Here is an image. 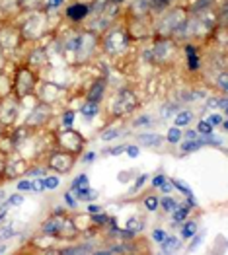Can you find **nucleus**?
<instances>
[{"mask_svg":"<svg viewBox=\"0 0 228 255\" xmlns=\"http://www.w3.org/2000/svg\"><path fill=\"white\" fill-rule=\"evenodd\" d=\"M183 22H185V10H183V8H172V10L160 20L156 33H158L160 37H170V35H174V33L183 26Z\"/></svg>","mask_w":228,"mask_h":255,"instance_id":"1","label":"nucleus"},{"mask_svg":"<svg viewBox=\"0 0 228 255\" xmlns=\"http://www.w3.org/2000/svg\"><path fill=\"white\" fill-rule=\"evenodd\" d=\"M129 43V35L123 28H115V30H111L107 32L105 39H103V45H105V51L111 53V55H119Z\"/></svg>","mask_w":228,"mask_h":255,"instance_id":"2","label":"nucleus"},{"mask_svg":"<svg viewBox=\"0 0 228 255\" xmlns=\"http://www.w3.org/2000/svg\"><path fill=\"white\" fill-rule=\"evenodd\" d=\"M137 107V96L131 90H121L113 101V111L117 115H127Z\"/></svg>","mask_w":228,"mask_h":255,"instance_id":"3","label":"nucleus"},{"mask_svg":"<svg viewBox=\"0 0 228 255\" xmlns=\"http://www.w3.org/2000/svg\"><path fill=\"white\" fill-rule=\"evenodd\" d=\"M33 84H35V76H33L28 68H22V70L18 72V80H16V84H14V88H16V92H18V97H24L26 94H30L32 88H33Z\"/></svg>","mask_w":228,"mask_h":255,"instance_id":"4","label":"nucleus"},{"mask_svg":"<svg viewBox=\"0 0 228 255\" xmlns=\"http://www.w3.org/2000/svg\"><path fill=\"white\" fill-rule=\"evenodd\" d=\"M72 164H74L72 154H53V156H51V160H49V166H51L53 170L61 172V174L70 172Z\"/></svg>","mask_w":228,"mask_h":255,"instance_id":"5","label":"nucleus"},{"mask_svg":"<svg viewBox=\"0 0 228 255\" xmlns=\"http://www.w3.org/2000/svg\"><path fill=\"white\" fill-rule=\"evenodd\" d=\"M90 12V6L88 4H82V2H74L66 8V18L72 20V22H82Z\"/></svg>","mask_w":228,"mask_h":255,"instance_id":"6","label":"nucleus"},{"mask_svg":"<svg viewBox=\"0 0 228 255\" xmlns=\"http://www.w3.org/2000/svg\"><path fill=\"white\" fill-rule=\"evenodd\" d=\"M103 92H105V80H98L96 84L90 86L88 90V101H99L103 97Z\"/></svg>","mask_w":228,"mask_h":255,"instance_id":"7","label":"nucleus"},{"mask_svg":"<svg viewBox=\"0 0 228 255\" xmlns=\"http://www.w3.org/2000/svg\"><path fill=\"white\" fill-rule=\"evenodd\" d=\"M49 117V107L47 105H39L30 117H28V125H43V121Z\"/></svg>","mask_w":228,"mask_h":255,"instance_id":"8","label":"nucleus"},{"mask_svg":"<svg viewBox=\"0 0 228 255\" xmlns=\"http://www.w3.org/2000/svg\"><path fill=\"white\" fill-rule=\"evenodd\" d=\"M63 226H65V218H49L45 224H43V232L45 234H51V236H55V234H59L61 230H63Z\"/></svg>","mask_w":228,"mask_h":255,"instance_id":"9","label":"nucleus"},{"mask_svg":"<svg viewBox=\"0 0 228 255\" xmlns=\"http://www.w3.org/2000/svg\"><path fill=\"white\" fill-rule=\"evenodd\" d=\"M150 6H152V0H133L131 2V10L133 14L137 16H145L150 12Z\"/></svg>","mask_w":228,"mask_h":255,"instance_id":"10","label":"nucleus"},{"mask_svg":"<svg viewBox=\"0 0 228 255\" xmlns=\"http://www.w3.org/2000/svg\"><path fill=\"white\" fill-rule=\"evenodd\" d=\"M185 53H187V64H189V70H197L201 64H199V55H197V49L193 45H185Z\"/></svg>","mask_w":228,"mask_h":255,"instance_id":"11","label":"nucleus"},{"mask_svg":"<svg viewBox=\"0 0 228 255\" xmlns=\"http://www.w3.org/2000/svg\"><path fill=\"white\" fill-rule=\"evenodd\" d=\"M137 141L147 144V146H158L164 141V137H160V135H139Z\"/></svg>","mask_w":228,"mask_h":255,"instance_id":"12","label":"nucleus"},{"mask_svg":"<svg viewBox=\"0 0 228 255\" xmlns=\"http://www.w3.org/2000/svg\"><path fill=\"white\" fill-rule=\"evenodd\" d=\"M207 143L203 141V139H193V141H189V143H183L181 144V152H193V150H199V148H203Z\"/></svg>","mask_w":228,"mask_h":255,"instance_id":"13","label":"nucleus"},{"mask_svg":"<svg viewBox=\"0 0 228 255\" xmlns=\"http://www.w3.org/2000/svg\"><path fill=\"white\" fill-rule=\"evenodd\" d=\"M82 115L86 117V119H94L96 115H98V103L96 101H88V103H84L82 105Z\"/></svg>","mask_w":228,"mask_h":255,"instance_id":"14","label":"nucleus"},{"mask_svg":"<svg viewBox=\"0 0 228 255\" xmlns=\"http://www.w3.org/2000/svg\"><path fill=\"white\" fill-rule=\"evenodd\" d=\"M191 119H193L191 111H179V113L176 115V127H185Z\"/></svg>","mask_w":228,"mask_h":255,"instance_id":"15","label":"nucleus"},{"mask_svg":"<svg viewBox=\"0 0 228 255\" xmlns=\"http://www.w3.org/2000/svg\"><path fill=\"white\" fill-rule=\"evenodd\" d=\"M92 251V247L90 245H76V247H68V249H63L61 253L63 255H78V253H90Z\"/></svg>","mask_w":228,"mask_h":255,"instance_id":"16","label":"nucleus"},{"mask_svg":"<svg viewBox=\"0 0 228 255\" xmlns=\"http://www.w3.org/2000/svg\"><path fill=\"white\" fill-rule=\"evenodd\" d=\"M160 205H162V208H164L166 212H174V210L179 207V205H178V203H176L172 197H166V199H162V201H160Z\"/></svg>","mask_w":228,"mask_h":255,"instance_id":"17","label":"nucleus"},{"mask_svg":"<svg viewBox=\"0 0 228 255\" xmlns=\"http://www.w3.org/2000/svg\"><path fill=\"white\" fill-rule=\"evenodd\" d=\"M187 212H189V207H178L176 210H174V222H183V218L187 216Z\"/></svg>","mask_w":228,"mask_h":255,"instance_id":"18","label":"nucleus"},{"mask_svg":"<svg viewBox=\"0 0 228 255\" xmlns=\"http://www.w3.org/2000/svg\"><path fill=\"white\" fill-rule=\"evenodd\" d=\"M197 133H201V135L209 137V135L212 133V127H211V123H209V121H201V123L197 125Z\"/></svg>","mask_w":228,"mask_h":255,"instance_id":"19","label":"nucleus"},{"mask_svg":"<svg viewBox=\"0 0 228 255\" xmlns=\"http://www.w3.org/2000/svg\"><path fill=\"white\" fill-rule=\"evenodd\" d=\"M195 230H197V224H195V222H187V224L181 228V236H183V238H191V236H195Z\"/></svg>","mask_w":228,"mask_h":255,"instance_id":"20","label":"nucleus"},{"mask_svg":"<svg viewBox=\"0 0 228 255\" xmlns=\"http://www.w3.org/2000/svg\"><path fill=\"white\" fill-rule=\"evenodd\" d=\"M179 139H181V131H179V127H174V129H170V133H168V143L176 144V143H179Z\"/></svg>","mask_w":228,"mask_h":255,"instance_id":"21","label":"nucleus"},{"mask_svg":"<svg viewBox=\"0 0 228 255\" xmlns=\"http://www.w3.org/2000/svg\"><path fill=\"white\" fill-rule=\"evenodd\" d=\"M211 2H214V0H195V4H193V12H203L211 6Z\"/></svg>","mask_w":228,"mask_h":255,"instance_id":"22","label":"nucleus"},{"mask_svg":"<svg viewBox=\"0 0 228 255\" xmlns=\"http://www.w3.org/2000/svg\"><path fill=\"white\" fill-rule=\"evenodd\" d=\"M160 243H162V249H164V251H170V249H174V247H178V245H179V241H178L176 238H168V239L164 238Z\"/></svg>","mask_w":228,"mask_h":255,"instance_id":"23","label":"nucleus"},{"mask_svg":"<svg viewBox=\"0 0 228 255\" xmlns=\"http://www.w3.org/2000/svg\"><path fill=\"white\" fill-rule=\"evenodd\" d=\"M88 183V175L86 174H82V175H78L74 181H72V191H76V189H80V187H84Z\"/></svg>","mask_w":228,"mask_h":255,"instance_id":"24","label":"nucleus"},{"mask_svg":"<svg viewBox=\"0 0 228 255\" xmlns=\"http://www.w3.org/2000/svg\"><path fill=\"white\" fill-rule=\"evenodd\" d=\"M172 185H176L181 193H185V195H191V189H189V185L187 183H183V181H179V179H174L172 181Z\"/></svg>","mask_w":228,"mask_h":255,"instance_id":"25","label":"nucleus"},{"mask_svg":"<svg viewBox=\"0 0 228 255\" xmlns=\"http://www.w3.org/2000/svg\"><path fill=\"white\" fill-rule=\"evenodd\" d=\"M145 205H147V208H148V210H156V208H158V205H160V201L152 195V197H147Z\"/></svg>","mask_w":228,"mask_h":255,"instance_id":"26","label":"nucleus"},{"mask_svg":"<svg viewBox=\"0 0 228 255\" xmlns=\"http://www.w3.org/2000/svg\"><path fill=\"white\" fill-rule=\"evenodd\" d=\"M59 185V177H47L43 181V189H55Z\"/></svg>","mask_w":228,"mask_h":255,"instance_id":"27","label":"nucleus"},{"mask_svg":"<svg viewBox=\"0 0 228 255\" xmlns=\"http://www.w3.org/2000/svg\"><path fill=\"white\" fill-rule=\"evenodd\" d=\"M119 135H121L119 131H107V133H103V135H101V141H105V143H107V141H111V139L119 137Z\"/></svg>","mask_w":228,"mask_h":255,"instance_id":"28","label":"nucleus"},{"mask_svg":"<svg viewBox=\"0 0 228 255\" xmlns=\"http://www.w3.org/2000/svg\"><path fill=\"white\" fill-rule=\"evenodd\" d=\"M24 203V197L22 195H12L10 199H8V205H14V207H18V205H22Z\"/></svg>","mask_w":228,"mask_h":255,"instance_id":"29","label":"nucleus"},{"mask_svg":"<svg viewBox=\"0 0 228 255\" xmlns=\"http://www.w3.org/2000/svg\"><path fill=\"white\" fill-rule=\"evenodd\" d=\"M127 226H129V232H133L135 228H137V230H143V222H137V218H131Z\"/></svg>","mask_w":228,"mask_h":255,"instance_id":"30","label":"nucleus"},{"mask_svg":"<svg viewBox=\"0 0 228 255\" xmlns=\"http://www.w3.org/2000/svg\"><path fill=\"white\" fill-rule=\"evenodd\" d=\"M63 121H65V127H70V125H72V121H74V111H68V113H65Z\"/></svg>","mask_w":228,"mask_h":255,"instance_id":"31","label":"nucleus"},{"mask_svg":"<svg viewBox=\"0 0 228 255\" xmlns=\"http://www.w3.org/2000/svg\"><path fill=\"white\" fill-rule=\"evenodd\" d=\"M14 236V230L12 228H4L2 232H0V239H8V238H12Z\"/></svg>","mask_w":228,"mask_h":255,"instance_id":"32","label":"nucleus"},{"mask_svg":"<svg viewBox=\"0 0 228 255\" xmlns=\"http://www.w3.org/2000/svg\"><path fill=\"white\" fill-rule=\"evenodd\" d=\"M125 148H127L125 144H121V146H115V148H111V150H109V154H111V156H117V154L125 152Z\"/></svg>","mask_w":228,"mask_h":255,"instance_id":"33","label":"nucleus"},{"mask_svg":"<svg viewBox=\"0 0 228 255\" xmlns=\"http://www.w3.org/2000/svg\"><path fill=\"white\" fill-rule=\"evenodd\" d=\"M218 86H220V90L226 94V72L220 74V78H218Z\"/></svg>","mask_w":228,"mask_h":255,"instance_id":"34","label":"nucleus"},{"mask_svg":"<svg viewBox=\"0 0 228 255\" xmlns=\"http://www.w3.org/2000/svg\"><path fill=\"white\" fill-rule=\"evenodd\" d=\"M125 150H127V154H129L131 158H137V156H139V146H127Z\"/></svg>","mask_w":228,"mask_h":255,"instance_id":"35","label":"nucleus"},{"mask_svg":"<svg viewBox=\"0 0 228 255\" xmlns=\"http://www.w3.org/2000/svg\"><path fill=\"white\" fill-rule=\"evenodd\" d=\"M65 0H47V8H59Z\"/></svg>","mask_w":228,"mask_h":255,"instance_id":"36","label":"nucleus"},{"mask_svg":"<svg viewBox=\"0 0 228 255\" xmlns=\"http://www.w3.org/2000/svg\"><path fill=\"white\" fill-rule=\"evenodd\" d=\"M18 189H20V191H30V189H32V183H30V181H20V183H18Z\"/></svg>","mask_w":228,"mask_h":255,"instance_id":"37","label":"nucleus"},{"mask_svg":"<svg viewBox=\"0 0 228 255\" xmlns=\"http://www.w3.org/2000/svg\"><path fill=\"white\" fill-rule=\"evenodd\" d=\"M107 220H109L107 216H103V214H98V212H96V216H94V222H98V224H105Z\"/></svg>","mask_w":228,"mask_h":255,"instance_id":"38","label":"nucleus"},{"mask_svg":"<svg viewBox=\"0 0 228 255\" xmlns=\"http://www.w3.org/2000/svg\"><path fill=\"white\" fill-rule=\"evenodd\" d=\"M152 236H154V239H156V241H162V239L166 238L164 230H154V234H152Z\"/></svg>","mask_w":228,"mask_h":255,"instance_id":"39","label":"nucleus"},{"mask_svg":"<svg viewBox=\"0 0 228 255\" xmlns=\"http://www.w3.org/2000/svg\"><path fill=\"white\" fill-rule=\"evenodd\" d=\"M164 181H166V177H164V175H158V177L152 179V185H154V187H160Z\"/></svg>","mask_w":228,"mask_h":255,"instance_id":"40","label":"nucleus"},{"mask_svg":"<svg viewBox=\"0 0 228 255\" xmlns=\"http://www.w3.org/2000/svg\"><path fill=\"white\" fill-rule=\"evenodd\" d=\"M65 201H66V205H68V207H76V199H72V195H70V193H66V195H65Z\"/></svg>","mask_w":228,"mask_h":255,"instance_id":"41","label":"nucleus"},{"mask_svg":"<svg viewBox=\"0 0 228 255\" xmlns=\"http://www.w3.org/2000/svg\"><path fill=\"white\" fill-rule=\"evenodd\" d=\"M160 187H162V191H164V193H170V191H172V183H170V181H164Z\"/></svg>","mask_w":228,"mask_h":255,"instance_id":"42","label":"nucleus"},{"mask_svg":"<svg viewBox=\"0 0 228 255\" xmlns=\"http://www.w3.org/2000/svg\"><path fill=\"white\" fill-rule=\"evenodd\" d=\"M201 241H203V236H197V238H195V239L191 241V245H189V249H193V247H197V245H199Z\"/></svg>","mask_w":228,"mask_h":255,"instance_id":"43","label":"nucleus"},{"mask_svg":"<svg viewBox=\"0 0 228 255\" xmlns=\"http://www.w3.org/2000/svg\"><path fill=\"white\" fill-rule=\"evenodd\" d=\"M209 123H211V125H218V123H220V117H218V115H211V117H209Z\"/></svg>","mask_w":228,"mask_h":255,"instance_id":"44","label":"nucleus"},{"mask_svg":"<svg viewBox=\"0 0 228 255\" xmlns=\"http://www.w3.org/2000/svg\"><path fill=\"white\" fill-rule=\"evenodd\" d=\"M94 158H96V154H94V152H90V154H86V156H84V160H82V162H84V164H88V162H94Z\"/></svg>","mask_w":228,"mask_h":255,"instance_id":"45","label":"nucleus"},{"mask_svg":"<svg viewBox=\"0 0 228 255\" xmlns=\"http://www.w3.org/2000/svg\"><path fill=\"white\" fill-rule=\"evenodd\" d=\"M129 177H131V175H129V172H123V174H119V175H117V179H119V181H129Z\"/></svg>","mask_w":228,"mask_h":255,"instance_id":"46","label":"nucleus"},{"mask_svg":"<svg viewBox=\"0 0 228 255\" xmlns=\"http://www.w3.org/2000/svg\"><path fill=\"white\" fill-rule=\"evenodd\" d=\"M88 212L96 214V212H99V207H98V205H88Z\"/></svg>","mask_w":228,"mask_h":255,"instance_id":"47","label":"nucleus"},{"mask_svg":"<svg viewBox=\"0 0 228 255\" xmlns=\"http://www.w3.org/2000/svg\"><path fill=\"white\" fill-rule=\"evenodd\" d=\"M148 121H150L148 117H141V119H137V121H135V127H137V125H145V123H148Z\"/></svg>","mask_w":228,"mask_h":255,"instance_id":"48","label":"nucleus"},{"mask_svg":"<svg viewBox=\"0 0 228 255\" xmlns=\"http://www.w3.org/2000/svg\"><path fill=\"white\" fill-rule=\"evenodd\" d=\"M145 181H147V175H141V177H139V181L135 183V189H139V187H141V185H143Z\"/></svg>","mask_w":228,"mask_h":255,"instance_id":"49","label":"nucleus"},{"mask_svg":"<svg viewBox=\"0 0 228 255\" xmlns=\"http://www.w3.org/2000/svg\"><path fill=\"white\" fill-rule=\"evenodd\" d=\"M218 101H220V99H216V97H211V99H209V107H216V105H218Z\"/></svg>","mask_w":228,"mask_h":255,"instance_id":"50","label":"nucleus"},{"mask_svg":"<svg viewBox=\"0 0 228 255\" xmlns=\"http://www.w3.org/2000/svg\"><path fill=\"white\" fill-rule=\"evenodd\" d=\"M185 139H187V141H193V139H197V133L189 131V133H185Z\"/></svg>","mask_w":228,"mask_h":255,"instance_id":"51","label":"nucleus"},{"mask_svg":"<svg viewBox=\"0 0 228 255\" xmlns=\"http://www.w3.org/2000/svg\"><path fill=\"white\" fill-rule=\"evenodd\" d=\"M111 2H113V4H117V6H119V4L123 2V0H111Z\"/></svg>","mask_w":228,"mask_h":255,"instance_id":"52","label":"nucleus"}]
</instances>
